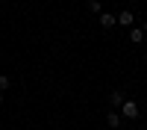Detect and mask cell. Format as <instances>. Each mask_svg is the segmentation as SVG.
Listing matches in <instances>:
<instances>
[{
  "instance_id": "cell-2",
  "label": "cell",
  "mask_w": 147,
  "mask_h": 130,
  "mask_svg": "<svg viewBox=\"0 0 147 130\" xmlns=\"http://www.w3.org/2000/svg\"><path fill=\"white\" fill-rule=\"evenodd\" d=\"M118 24H121V27H129L132 30V21H136V15H132V9H124V12H118Z\"/></svg>"
},
{
  "instance_id": "cell-1",
  "label": "cell",
  "mask_w": 147,
  "mask_h": 130,
  "mask_svg": "<svg viewBox=\"0 0 147 130\" xmlns=\"http://www.w3.org/2000/svg\"><path fill=\"white\" fill-rule=\"evenodd\" d=\"M138 103L136 101H124V103H121V115H124V118H138Z\"/></svg>"
},
{
  "instance_id": "cell-10",
  "label": "cell",
  "mask_w": 147,
  "mask_h": 130,
  "mask_svg": "<svg viewBox=\"0 0 147 130\" xmlns=\"http://www.w3.org/2000/svg\"><path fill=\"white\" fill-rule=\"evenodd\" d=\"M0 103H3V92H0Z\"/></svg>"
},
{
  "instance_id": "cell-7",
  "label": "cell",
  "mask_w": 147,
  "mask_h": 130,
  "mask_svg": "<svg viewBox=\"0 0 147 130\" xmlns=\"http://www.w3.org/2000/svg\"><path fill=\"white\" fill-rule=\"evenodd\" d=\"M88 9L94 12V15H103V3L100 0H88Z\"/></svg>"
},
{
  "instance_id": "cell-9",
  "label": "cell",
  "mask_w": 147,
  "mask_h": 130,
  "mask_svg": "<svg viewBox=\"0 0 147 130\" xmlns=\"http://www.w3.org/2000/svg\"><path fill=\"white\" fill-rule=\"evenodd\" d=\"M141 33H144V35H147V21H144V24H141Z\"/></svg>"
},
{
  "instance_id": "cell-5",
  "label": "cell",
  "mask_w": 147,
  "mask_h": 130,
  "mask_svg": "<svg viewBox=\"0 0 147 130\" xmlns=\"http://www.w3.org/2000/svg\"><path fill=\"white\" fill-rule=\"evenodd\" d=\"M141 39H144V33H141V27H132V30H129V42H136V44H138Z\"/></svg>"
},
{
  "instance_id": "cell-3",
  "label": "cell",
  "mask_w": 147,
  "mask_h": 130,
  "mask_svg": "<svg viewBox=\"0 0 147 130\" xmlns=\"http://www.w3.org/2000/svg\"><path fill=\"white\" fill-rule=\"evenodd\" d=\"M115 24H118V18L112 15V12H103V15H100V27H103V30H112Z\"/></svg>"
},
{
  "instance_id": "cell-4",
  "label": "cell",
  "mask_w": 147,
  "mask_h": 130,
  "mask_svg": "<svg viewBox=\"0 0 147 130\" xmlns=\"http://www.w3.org/2000/svg\"><path fill=\"white\" fill-rule=\"evenodd\" d=\"M124 101H127V98H124V92H121V89H118V92H112V98H109V103H112L115 110H118V106L124 103Z\"/></svg>"
},
{
  "instance_id": "cell-6",
  "label": "cell",
  "mask_w": 147,
  "mask_h": 130,
  "mask_svg": "<svg viewBox=\"0 0 147 130\" xmlns=\"http://www.w3.org/2000/svg\"><path fill=\"white\" fill-rule=\"evenodd\" d=\"M106 124H109V127H121V115H118V112H109V115H106Z\"/></svg>"
},
{
  "instance_id": "cell-8",
  "label": "cell",
  "mask_w": 147,
  "mask_h": 130,
  "mask_svg": "<svg viewBox=\"0 0 147 130\" xmlns=\"http://www.w3.org/2000/svg\"><path fill=\"white\" fill-rule=\"evenodd\" d=\"M9 83H12V80H9L6 74H0V92H6V89H9Z\"/></svg>"
}]
</instances>
